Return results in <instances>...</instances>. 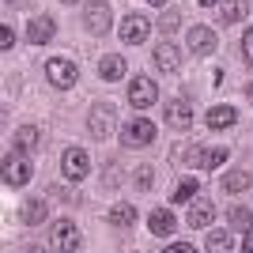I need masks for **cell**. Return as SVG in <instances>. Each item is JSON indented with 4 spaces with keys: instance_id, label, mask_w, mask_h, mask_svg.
Here are the masks:
<instances>
[{
    "instance_id": "cell-26",
    "label": "cell",
    "mask_w": 253,
    "mask_h": 253,
    "mask_svg": "<svg viewBox=\"0 0 253 253\" xmlns=\"http://www.w3.org/2000/svg\"><path fill=\"white\" fill-rule=\"evenodd\" d=\"M197 185H201V178H185L178 189H174V204H185L193 193H197Z\"/></svg>"
},
{
    "instance_id": "cell-4",
    "label": "cell",
    "mask_w": 253,
    "mask_h": 253,
    "mask_svg": "<svg viewBox=\"0 0 253 253\" xmlns=\"http://www.w3.org/2000/svg\"><path fill=\"white\" fill-rule=\"evenodd\" d=\"M110 23H114V11H110L106 0H91V4L84 8V27L91 34H106V31H110Z\"/></svg>"
},
{
    "instance_id": "cell-15",
    "label": "cell",
    "mask_w": 253,
    "mask_h": 253,
    "mask_svg": "<svg viewBox=\"0 0 253 253\" xmlns=\"http://www.w3.org/2000/svg\"><path fill=\"white\" fill-rule=\"evenodd\" d=\"M49 38H53V19H49V15H38V19H31V27H27V42L42 45V42H49Z\"/></svg>"
},
{
    "instance_id": "cell-30",
    "label": "cell",
    "mask_w": 253,
    "mask_h": 253,
    "mask_svg": "<svg viewBox=\"0 0 253 253\" xmlns=\"http://www.w3.org/2000/svg\"><path fill=\"white\" fill-rule=\"evenodd\" d=\"M15 45V34H11V27H0V49H11Z\"/></svg>"
},
{
    "instance_id": "cell-23",
    "label": "cell",
    "mask_w": 253,
    "mask_h": 253,
    "mask_svg": "<svg viewBox=\"0 0 253 253\" xmlns=\"http://www.w3.org/2000/svg\"><path fill=\"white\" fill-rule=\"evenodd\" d=\"M110 223H114V227H132V223H136V208H132V204H114V208H110Z\"/></svg>"
},
{
    "instance_id": "cell-6",
    "label": "cell",
    "mask_w": 253,
    "mask_h": 253,
    "mask_svg": "<svg viewBox=\"0 0 253 253\" xmlns=\"http://www.w3.org/2000/svg\"><path fill=\"white\" fill-rule=\"evenodd\" d=\"M49 246H53L57 253H72V250H80V231H76V223H68V219L53 223Z\"/></svg>"
},
{
    "instance_id": "cell-9",
    "label": "cell",
    "mask_w": 253,
    "mask_h": 253,
    "mask_svg": "<svg viewBox=\"0 0 253 253\" xmlns=\"http://www.w3.org/2000/svg\"><path fill=\"white\" fill-rule=\"evenodd\" d=\"M61 170H64V178H68V181L87 178V170H91L87 151H84V148H68V151H64V159H61Z\"/></svg>"
},
{
    "instance_id": "cell-33",
    "label": "cell",
    "mask_w": 253,
    "mask_h": 253,
    "mask_svg": "<svg viewBox=\"0 0 253 253\" xmlns=\"http://www.w3.org/2000/svg\"><path fill=\"white\" fill-rule=\"evenodd\" d=\"M201 4H204V8H215V4H219V0H201Z\"/></svg>"
},
{
    "instance_id": "cell-36",
    "label": "cell",
    "mask_w": 253,
    "mask_h": 253,
    "mask_svg": "<svg viewBox=\"0 0 253 253\" xmlns=\"http://www.w3.org/2000/svg\"><path fill=\"white\" fill-rule=\"evenodd\" d=\"M64 4H76V0H64Z\"/></svg>"
},
{
    "instance_id": "cell-10",
    "label": "cell",
    "mask_w": 253,
    "mask_h": 253,
    "mask_svg": "<svg viewBox=\"0 0 253 253\" xmlns=\"http://www.w3.org/2000/svg\"><path fill=\"white\" fill-rule=\"evenodd\" d=\"M189 49L197 53V57H211V53H215V31L197 23V27L189 31Z\"/></svg>"
},
{
    "instance_id": "cell-8",
    "label": "cell",
    "mask_w": 253,
    "mask_h": 253,
    "mask_svg": "<svg viewBox=\"0 0 253 253\" xmlns=\"http://www.w3.org/2000/svg\"><path fill=\"white\" fill-rule=\"evenodd\" d=\"M114 106H106V102H98V106H91V117H87V128H91V136L95 140H106L110 132H114Z\"/></svg>"
},
{
    "instance_id": "cell-11",
    "label": "cell",
    "mask_w": 253,
    "mask_h": 253,
    "mask_svg": "<svg viewBox=\"0 0 253 253\" xmlns=\"http://www.w3.org/2000/svg\"><path fill=\"white\" fill-rule=\"evenodd\" d=\"M148 227H151L155 238H170L174 227H178V219H174V211H170V208H155V211H151V219H148Z\"/></svg>"
},
{
    "instance_id": "cell-34",
    "label": "cell",
    "mask_w": 253,
    "mask_h": 253,
    "mask_svg": "<svg viewBox=\"0 0 253 253\" xmlns=\"http://www.w3.org/2000/svg\"><path fill=\"white\" fill-rule=\"evenodd\" d=\"M148 4H159V8H167V0H148Z\"/></svg>"
},
{
    "instance_id": "cell-5",
    "label": "cell",
    "mask_w": 253,
    "mask_h": 253,
    "mask_svg": "<svg viewBox=\"0 0 253 253\" xmlns=\"http://www.w3.org/2000/svg\"><path fill=\"white\" fill-rule=\"evenodd\" d=\"M128 102L136 106V110H148V106L159 102V87L155 80H148V76H136L132 84H128Z\"/></svg>"
},
{
    "instance_id": "cell-1",
    "label": "cell",
    "mask_w": 253,
    "mask_h": 253,
    "mask_svg": "<svg viewBox=\"0 0 253 253\" xmlns=\"http://www.w3.org/2000/svg\"><path fill=\"white\" fill-rule=\"evenodd\" d=\"M31 174H34V167H31V159H27V151H11L8 159H4V185H11V189H19V185H27L31 181Z\"/></svg>"
},
{
    "instance_id": "cell-7",
    "label": "cell",
    "mask_w": 253,
    "mask_h": 253,
    "mask_svg": "<svg viewBox=\"0 0 253 253\" xmlns=\"http://www.w3.org/2000/svg\"><path fill=\"white\" fill-rule=\"evenodd\" d=\"M148 31H151V23L144 19V15H136V11H132V15H125V19H121L117 38H121L125 45H140L144 38H148Z\"/></svg>"
},
{
    "instance_id": "cell-32",
    "label": "cell",
    "mask_w": 253,
    "mask_h": 253,
    "mask_svg": "<svg viewBox=\"0 0 253 253\" xmlns=\"http://www.w3.org/2000/svg\"><path fill=\"white\" fill-rule=\"evenodd\" d=\"M242 250H246V253H253V234H250V238L242 242Z\"/></svg>"
},
{
    "instance_id": "cell-16",
    "label": "cell",
    "mask_w": 253,
    "mask_h": 253,
    "mask_svg": "<svg viewBox=\"0 0 253 253\" xmlns=\"http://www.w3.org/2000/svg\"><path fill=\"white\" fill-rule=\"evenodd\" d=\"M98 76H102V80H121V76H125V57L106 53L102 61H98Z\"/></svg>"
},
{
    "instance_id": "cell-2",
    "label": "cell",
    "mask_w": 253,
    "mask_h": 253,
    "mask_svg": "<svg viewBox=\"0 0 253 253\" xmlns=\"http://www.w3.org/2000/svg\"><path fill=\"white\" fill-rule=\"evenodd\" d=\"M151 140H155V125H151L148 117H132V121L121 125V144L125 148H144Z\"/></svg>"
},
{
    "instance_id": "cell-21",
    "label": "cell",
    "mask_w": 253,
    "mask_h": 253,
    "mask_svg": "<svg viewBox=\"0 0 253 253\" xmlns=\"http://www.w3.org/2000/svg\"><path fill=\"white\" fill-rule=\"evenodd\" d=\"M246 11H250V4H246V0H227V4L219 8V19L231 27V23H242V19H246Z\"/></svg>"
},
{
    "instance_id": "cell-28",
    "label": "cell",
    "mask_w": 253,
    "mask_h": 253,
    "mask_svg": "<svg viewBox=\"0 0 253 253\" xmlns=\"http://www.w3.org/2000/svg\"><path fill=\"white\" fill-rule=\"evenodd\" d=\"M136 185H140V189H151V185H155V170H151V167H140L136 170Z\"/></svg>"
},
{
    "instance_id": "cell-18",
    "label": "cell",
    "mask_w": 253,
    "mask_h": 253,
    "mask_svg": "<svg viewBox=\"0 0 253 253\" xmlns=\"http://www.w3.org/2000/svg\"><path fill=\"white\" fill-rule=\"evenodd\" d=\"M193 163L201 170H215V167H223L227 163V148H208V151H197L193 155Z\"/></svg>"
},
{
    "instance_id": "cell-20",
    "label": "cell",
    "mask_w": 253,
    "mask_h": 253,
    "mask_svg": "<svg viewBox=\"0 0 253 253\" xmlns=\"http://www.w3.org/2000/svg\"><path fill=\"white\" fill-rule=\"evenodd\" d=\"M250 185H253L250 170H227V174H223V189L227 193H242V189H250Z\"/></svg>"
},
{
    "instance_id": "cell-12",
    "label": "cell",
    "mask_w": 253,
    "mask_h": 253,
    "mask_svg": "<svg viewBox=\"0 0 253 253\" xmlns=\"http://www.w3.org/2000/svg\"><path fill=\"white\" fill-rule=\"evenodd\" d=\"M185 219H189L193 231H197V227H208V223L215 219V204L204 201V197H201V201H193V204H189V215H185Z\"/></svg>"
},
{
    "instance_id": "cell-13",
    "label": "cell",
    "mask_w": 253,
    "mask_h": 253,
    "mask_svg": "<svg viewBox=\"0 0 253 253\" xmlns=\"http://www.w3.org/2000/svg\"><path fill=\"white\" fill-rule=\"evenodd\" d=\"M151 57H155V64L163 68V72H178V64H181V53H178V45H170V42H159Z\"/></svg>"
},
{
    "instance_id": "cell-19",
    "label": "cell",
    "mask_w": 253,
    "mask_h": 253,
    "mask_svg": "<svg viewBox=\"0 0 253 253\" xmlns=\"http://www.w3.org/2000/svg\"><path fill=\"white\" fill-rule=\"evenodd\" d=\"M38 140H42L38 128H34V125H23V128H15V140H11V144H15L19 151H38Z\"/></svg>"
},
{
    "instance_id": "cell-25",
    "label": "cell",
    "mask_w": 253,
    "mask_h": 253,
    "mask_svg": "<svg viewBox=\"0 0 253 253\" xmlns=\"http://www.w3.org/2000/svg\"><path fill=\"white\" fill-rule=\"evenodd\" d=\"M178 23H181L178 8H170V11H163V15H159V31H163V34H167V38H170V34L178 31Z\"/></svg>"
},
{
    "instance_id": "cell-22",
    "label": "cell",
    "mask_w": 253,
    "mask_h": 253,
    "mask_svg": "<svg viewBox=\"0 0 253 253\" xmlns=\"http://www.w3.org/2000/svg\"><path fill=\"white\" fill-rule=\"evenodd\" d=\"M42 219H45V201L42 197H31V201L23 204V223H27V227H38Z\"/></svg>"
},
{
    "instance_id": "cell-29",
    "label": "cell",
    "mask_w": 253,
    "mask_h": 253,
    "mask_svg": "<svg viewBox=\"0 0 253 253\" xmlns=\"http://www.w3.org/2000/svg\"><path fill=\"white\" fill-rule=\"evenodd\" d=\"M242 57H246V64H253V27L242 34Z\"/></svg>"
},
{
    "instance_id": "cell-24",
    "label": "cell",
    "mask_w": 253,
    "mask_h": 253,
    "mask_svg": "<svg viewBox=\"0 0 253 253\" xmlns=\"http://www.w3.org/2000/svg\"><path fill=\"white\" fill-rule=\"evenodd\" d=\"M204 246H208L211 253H223V250L231 253V250H234V242H231V234H227V231H211V234H208V242H204Z\"/></svg>"
},
{
    "instance_id": "cell-14",
    "label": "cell",
    "mask_w": 253,
    "mask_h": 253,
    "mask_svg": "<svg viewBox=\"0 0 253 253\" xmlns=\"http://www.w3.org/2000/svg\"><path fill=\"white\" fill-rule=\"evenodd\" d=\"M167 121H170L174 128H189V121H193L189 102H185V98H174V102H167Z\"/></svg>"
},
{
    "instance_id": "cell-3",
    "label": "cell",
    "mask_w": 253,
    "mask_h": 253,
    "mask_svg": "<svg viewBox=\"0 0 253 253\" xmlns=\"http://www.w3.org/2000/svg\"><path fill=\"white\" fill-rule=\"evenodd\" d=\"M45 76H49L53 87H61V91H68V87H76V61H68V57H53V61H45Z\"/></svg>"
},
{
    "instance_id": "cell-35",
    "label": "cell",
    "mask_w": 253,
    "mask_h": 253,
    "mask_svg": "<svg viewBox=\"0 0 253 253\" xmlns=\"http://www.w3.org/2000/svg\"><path fill=\"white\" fill-rule=\"evenodd\" d=\"M4 4H19V0H4Z\"/></svg>"
},
{
    "instance_id": "cell-17",
    "label": "cell",
    "mask_w": 253,
    "mask_h": 253,
    "mask_svg": "<svg viewBox=\"0 0 253 253\" xmlns=\"http://www.w3.org/2000/svg\"><path fill=\"white\" fill-rule=\"evenodd\" d=\"M234 121H238V114H234L231 106H211L208 110V128H215V132H219V128H231Z\"/></svg>"
},
{
    "instance_id": "cell-31",
    "label": "cell",
    "mask_w": 253,
    "mask_h": 253,
    "mask_svg": "<svg viewBox=\"0 0 253 253\" xmlns=\"http://www.w3.org/2000/svg\"><path fill=\"white\" fill-rule=\"evenodd\" d=\"M167 250H170V253H189V250H193V246H185V242H170V246H167Z\"/></svg>"
},
{
    "instance_id": "cell-27",
    "label": "cell",
    "mask_w": 253,
    "mask_h": 253,
    "mask_svg": "<svg viewBox=\"0 0 253 253\" xmlns=\"http://www.w3.org/2000/svg\"><path fill=\"white\" fill-rule=\"evenodd\" d=\"M227 223H231V227H250L253 211L250 208H231V211H227Z\"/></svg>"
}]
</instances>
